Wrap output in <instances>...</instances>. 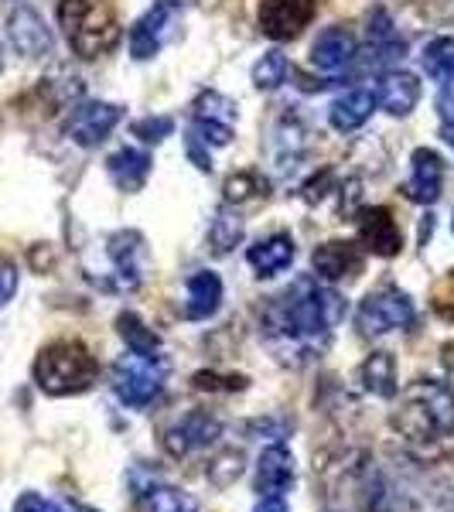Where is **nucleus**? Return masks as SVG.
<instances>
[{"label": "nucleus", "instance_id": "obj_42", "mask_svg": "<svg viewBox=\"0 0 454 512\" xmlns=\"http://www.w3.org/2000/svg\"><path fill=\"white\" fill-rule=\"evenodd\" d=\"M59 512H96V509H89V506H65Z\"/></svg>", "mask_w": 454, "mask_h": 512}, {"label": "nucleus", "instance_id": "obj_15", "mask_svg": "<svg viewBox=\"0 0 454 512\" xmlns=\"http://www.w3.org/2000/svg\"><path fill=\"white\" fill-rule=\"evenodd\" d=\"M7 35H11V45L18 48L24 59H41V55L52 52V35H48L45 21L38 18V11L31 7H18L7 18Z\"/></svg>", "mask_w": 454, "mask_h": 512}, {"label": "nucleus", "instance_id": "obj_9", "mask_svg": "<svg viewBox=\"0 0 454 512\" xmlns=\"http://www.w3.org/2000/svg\"><path fill=\"white\" fill-rule=\"evenodd\" d=\"M123 120V110L113 103H82L72 110L69 123H65V134L72 144L79 147H96L113 134V127Z\"/></svg>", "mask_w": 454, "mask_h": 512}, {"label": "nucleus", "instance_id": "obj_12", "mask_svg": "<svg viewBox=\"0 0 454 512\" xmlns=\"http://www.w3.org/2000/svg\"><path fill=\"white\" fill-rule=\"evenodd\" d=\"M359 239L366 243L369 253L386 256V260H390V256H400V250H403V233L386 205H373V209L359 212Z\"/></svg>", "mask_w": 454, "mask_h": 512}, {"label": "nucleus", "instance_id": "obj_18", "mask_svg": "<svg viewBox=\"0 0 454 512\" xmlns=\"http://www.w3.org/2000/svg\"><path fill=\"white\" fill-rule=\"evenodd\" d=\"M356 59V38L349 28H328L321 31L318 41L311 45V65L321 72H338Z\"/></svg>", "mask_w": 454, "mask_h": 512}, {"label": "nucleus", "instance_id": "obj_20", "mask_svg": "<svg viewBox=\"0 0 454 512\" xmlns=\"http://www.w3.org/2000/svg\"><path fill=\"white\" fill-rule=\"evenodd\" d=\"M222 304V280L212 270H198L185 284V318L205 321L219 311Z\"/></svg>", "mask_w": 454, "mask_h": 512}, {"label": "nucleus", "instance_id": "obj_34", "mask_svg": "<svg viewBox=\"0 0 454 512\" xmlns=\"http://www.w3.org/2000/svg\"><path fill=\"white\" fill-rule=\"evenodd\" d=\"M246 431L250 434H267L270 441H284L287 437V431H291V424H287V420H274V417H267V420H253L250 427H246Z\"/></svg>", "mask_w": 454, "mask_h": 512}, {"label": "nucleus", "instance_id": "obj_44", "mask_svg": "<svg viewBox=\"0 0 454 512\" xmlns=\"http://www.w3.org/2000/svg\"><path fill=\"white\" fill-rule=\"evenodd\" d=\"M451 229H454V219H451Z\"/></svg>", "mask_w": 454, "mask_h": 512}, {"label": "nucleus", "instance_id": "obj_8", "mask_svg": "<svg viewBox=\"0 0 454 512\" xmlns=\"http://www.w3.org/2000/svg\"><path fill=\"white\" fill-rule=\"evenodd\" d=\"M315 0H263L260 4V31L274 41H291L315 21Z\"/></svg>", "mask_w": 454, "mask_h": 512}, {"label": "nucleus", "instance_id": "obj_4", "mask_svg": "<svg viewBox=\"0 0 454 512\" xmlns=\"http://www.w3.org/2000/svg\"><path fill=\"white\" fill-rule=\"evenodd\" d=\"M96 376H99V362L76 338H62V342L45 345L35 362V383L48 396L86 393L96 383Z\"/></svg>", "mask_w": 454, "mask_h": 512}, {"label": "nucleus", "instance_id": "obj_19", "mask_svg": "<svg viewBox=\"0 0 454 512\" xmlns=\"http://www.w3.org/2000/svg\"><path fill=\"white\" fill-rule=\"evenodd\" d=\"M171 24V7L168 4H158L140 18L134 28H130V55L134 59H154L161 52V41H164V31Z\"/></svg>", "mask_w": 454, "mask_h": 512}, {"label": "nucleus", "instance_id": "obj_26", "mask_svg": "<svg viewBox=\"0 0 454 512\" xmlns=\"http://www.w3.org/2000/svg\"><path fill=\"white\" fill-rule=\"evenodd\" d=\"M267 188H270V181L263 178L260 171L246 168L226 178L222 198H226V205H246V202H257V198H267Z\"/></svg>", "mask_w": 454, "mask_h": 512}, {"label": "nucleus", "instance_id": "obj_25", "mask_svg": "<svg viewBox=\"0 0 454 512\" xmlns=\"http://www.w3.org/2000/svg\"><path fill=\"white\" fill-rule=\"evenodd\" d=\"M117 332L123 342H127L130 352L147 355V359H161V338L154 335V328H147L134 311H123L117 318Z\"/></svg>", "mask_w": 454, "mask_h": 512}, {"label": "nucleus", "instance_id": "obj_41", "mask_svg": "<svg viewBox=\"0 0 454 512\" xmlns=\"http://www.w3.org/2000/svg\"><path fill=\"white\" fill-rule=\"evenodd\" d=\"M441 137H444V144L454 147V120H444V127H441Z\"/></svg>", "mask_w": 454, "mask_h": 512}, {"label": "nucleus", "instance_id": "obj_3", "mask_svg": "<svg viewBox=\"0 0 454 512\" xmlns=\"http://www.w3.org/2000/svg\"><path fill=\"white\" fill-rule=\"evenodd\" d=\"M59 24L79 59H99L123 38L113 0H62Z\"/></svg>", "mask_w": 454, "mask_h": 512}, {"label": "nucleus", "instance_id": "obj_36", "mask_svg": "<svg viewBox=\"0 0 454 512\" xmlns=\"http://www.w3.org/2000/svg\"><path fill=\"white\" fill-rule=\"evenodd\" d=\"M332 181H335L332 171H321L318 178H311L308 185H304V198H308V202H321V198L328 195V185H332Z\"/></svg>", "mask_w": 454, "mask_h": 512}, {"label": "nucleus", "instance_id": "obj_28", "mask_svg": "<svg viewBox=\"0 0 454 512\" xmlns=\"http://www.w3.org/2000/svg\"><path fill=\"white\" fill-rule=\"evenodd\" d=\"M239 243H243V219H239L236 212H229V209H219L216 219H212V226H209V246H212V253L226 256Z\"/></svg>", "mask_w": 454, "mask_h": 512}, {"label": "nucleus", "instance_id": "obj_13", "mask_svg": "<svg viewBox=\"0 0 454 512\" xmlns=\"http://www.w3.org/2000/svg\"><path fill=\"white\" fill-rule=\"evenodd\" d=\"M414 175L403 185V195L417 205H434L441 198V185H444V161L441 154L431 151V147H417L414 151Z\"/></svg>", "mask_w": 454, "mask_h": 512}, {"label": "nucleus", "instance_id": "obj_7", "mask_svg": "<svg viewBox=\"0 0 454 512\" xmlns=\"http://www.w3.org/2000/svg\"><path fill=\"white\" fill-rule=\"evenodd\" d=\"M236 103L229 96L205 89L192 103V134L202 140L205 147H226L236 134Z\"/></svg>", "mask_w": 454, "mask_h": 512}, {"label": "nucleus", "instance_id": "obj_16", "mask_svg": "<svg viewBox=\"0 0 454 512\" xmlns=\"http://www.w3.org/2000/svg\"><path fill=\"white\" fill-rule=\"evenodd\" d=\"M376 106H379L376 89H366V86L345 89V93L328 106V123H332L338 134H352V130H359L362 123L373 117Z\"/></svg>", "mask_w": 454, "mask_h": 512}, {"label": "nucleus", "instance_id": "obj_23", "mask_svg": "<svg viewBox=\"0 0 454 512\" xmlns=\"http://www.w3.org/2000/svg\"><path fill=\"white\" fill-rule=\"evenodd\" d=\"M246 260H250V267L257 270L260 277H277L280 270H287L294 263V239L287 233H274L270 239H260L257 246H250Z\"/></svg>", "mask_w": 454, "mask_h": 512}, {"label": "nucleus", "instance_id": "obj_35", "mask_svg": "<svg viewBox=\"0 0 454 512\" xmlns=\"http://www.w3.org/2000/svg\"><path fill=\"white\" fill-rule=\"evenodd\" d=\"M14 512H59V506L38 492H24L21 499L14 502Z\"/></svg>", "mask_w": 454, "mask_h": 512}, {"label": "nucleus", "instance_id": "obj_24", "mask_svg": "<svg viewBox=\"0 0 454 512\" xmlns=\"http://www.w3.org/2000/svg\"><path fill=\"white\" fill-rule=\"evenodd\" d=\"M359 383L366 386L373 396L393 400L396 396V362L390 352H373L366 362L359 366Z\"/></svg>", "mask_w": 454, "mask_h": 512}, {"label": "nucleus", "instance_id": "obj_30", "mask_svg": "<svg viewBox=\"0 0 454 512\" xmlns=\"http://www.w3.org/2000/svg\"><path fill=\"white\" fill-rule=\"evenodd\" d=\"M144 495H147V512H198V502L192 495L171 489V485H154Z\"/></svg>", "mask_w": 454, "mask_h": 512}, {"label": "nucleus", "instance_id": "obj_33", "mask_svg": "<svg viewBox=\"0 0 454 512\" xmlns=\"http://www.w3.org/2000/svg\"><path fill=\"white\" fill-rule=\"evenodd\" d=\"M18 294V267L7 260H0V308H7V301Z\"/></svg>", "mask_w": 454, "mask_h": 512}, {"label": "nucleus", "instance_id": "obj_43", "mask_svg": "<svg viewBox=\"0 0 454 512\" xmlns=\"http://www.w3.org/2000/svg\"><path fill=\"white\" fill-rule=\"evenodd\" d=\"M161 4H168V7H181V4H192V0H161Z\"/></svg>", "mask_w": 454, "mask_h": 512}, {"label": "nucleus", "instance_id": "obj_27", "mask_svg": "<svg viewBox=\"0 0 454 512\" xmlns=\"http://www.w3.org/2000/svg\"><path fill=\"white\" fill-rule=\"evenodd\" d=\"M420 62H424L427 76H431L434 82H441V86H448V82L454 79V38H448V35L434 38L431 45L424 48Z\"/></svg>", "mask_w": 454, "mask_h": 512}, {"label": "nucleus", "instance_id": "obj_2", "mask_svg": "<svg viewBox=\"0 0 454 512\" xmlns=\"http://www.w3.org/2000/svg\"><path fill=\"white\" fill-rule=\"evenodd\" d=\"M393 431L420 458H444L454 451V390L441 379H417L400 393Z\"/></svg>", "mask_w": 454, "mask_h": 512}, {"label": "nucleus", "instance_id": "obj_5", "mask_svg": "<svg viewBox=\"0 0 454 512\" xmlns=\"http://www.w3.org/2000/svg\"><path fill=\"white\" fill-rule=\"evenodd\" d=\"M164 379H168L164 359H147V355L130 352L113 362V393L130 410H144L147 403H154V396L164 390Z\"/></svg>", "mask_w": 454, "mask_h": 512}, {"label": "nucleus", "instance_id": "obj_6", "mask_svg": "<svg viewBox=\"0 0 454 512\" xmlns=\"http://www.w3.org/2000/svg\"><path fill=\"white\" fill-rule=\"evenodd\" d=\"M356 325L362 335H386L393 328H407L414 325V301L396 287H383L359 304Z\"/></svg>", "mask_w": 454, "mask_h": 512}, {"label": "nucleus", "instance_id": "obj_17", "mask_svg": "<svg viewBox=\"0 0 454 512\" xmlns=\"http://www.w3.org/2000/svg\"><path fill=\"white\" fill-rule=\"evenodd\" d=\"M294 485V454L284 444H270L257 461V492L284 495Z\"/></svg>", "mask_w": 454, "mask_h": 512}, {"label": "nucleus", "instance_id": "obj_40", "mask_svg": "<svg viewBox=\"0 0 454 512\" xmlns=\"http://www.w3.org/2000/svg\"><path fill=\"white\" fill-rule=\"evenodd\" d=\"M441 110H444V117L454 120V89H444L441 93Z\"/></svg>", "mask_w": 454, "mask_h": 512}, {"label": "nucleus", "instance_id": "obj_32", "mask_svg": "<svg viewBox=\"0 0 454 512\" xmlns=\"http://www.w3.org/2000/svg\"><path fill=\"white\" fill-rule=\"evenodd\" d=\"M171 130H175L171 117H144L134 123V137H140L144 144H161L164 137H171Z\"/></svg>", "mask_w": 454, "mask_h": 512}, {"label": "nucleus", "instance_id": "obj_39", "mask_svg": "<svg viewBox=\"0 0 454 512\" xmlns=\"http://www.w3.org/2000/svg\"><path fill=\"white\" fill-rule=\"evenodd\" d=\"M253 512H291V509H287V502L280 499V495H263L260 506L253 509Z\"/></svg>", "mask_w": 454, "mask_h": 512}, {"label": "nucleus", "instance_id": "obj_22", "mask_svg": "<svg viewBox=\"0 0 454 512\" xmlns=\"http://www.w3.org/2000/svg\"><path fill=\"white\" fill-rule=\"evenodd\" d=\"M106 171L120 192H140L151 175V154L137 151V147H120L117 154L106 158Z\"/></svg>", "mask_w": 454, "mask_h": 512}, {"label": "nucleus", "instance_id": "obj_31", "mask_svg": "<svg viewBox=\"0 0 454 512\" xmlns=\"http://www.w3.org/2000/svg\"><path fill=\"white\" fill-rule=\"evenodd\" d=\"M250 379L239 376V373H212V369H202V373L192 376V386L202 393H239L246 390Z\"/></svg>", "mask_w": 454, "mask_h": 512}, {"label": "nucleus", "instance_id": "obj_38", "mask_svg": "<svg viewBox=\"0 0 454 512\" xmlns=\"http://www.w3.org/2000/svg\"><path fill=\"white\" fill-rule=\"evenodd\" d=\"M188 158L195 161V168H198V171H212V161H209V154L202 151V140H198L195 134L188 137Z\"/></svg>", "mask_w": 454, "mask_h": 512}, {"label": "nucleus", "instance_id": "obj_21", "mask_svg": "<svg viewBox=\"0 0 454 512\" xmlns=\"http://www.w3.org/2000/svg\"><path fill=\"white\" fill-rule=\"evenodd\" d=\"M376 99L390 117H407L410 110L420 103V82L410 72H386L379 79Z\"/></svg>", "mask_w": 454, "mask_h": 512}, {"label": "nucleus", "instance_id": "obj_1", "mask_svg": "<svg viewBox=\"0 0 454 512\" xmlns=\"http://www.w3.org/2000/svg\"><path fill=\"white\" fill-rule=\"evenodd\" d=\"M345 318V301L332 287L318 280H297L291 291L274 297L267 311V325L284 349L297 355H311L332 338L335 325Z\"/></svg>", "mask_w": 454, "mask_h": 512}, {"label": "nucleus", "instance_id": "obj_37", "mask_svg": "<svg viewBox=\"0 0 454 512\" xmlns=\"http://www.w3.org/2000/svg\"><path fill=\"white\" fill-rule=\"evenodd\" d=\"M420 7H424L427 18H434V21L454 18V0H420Z\"/></svg>", "mask_w": 454, "mask_h": 512}, {"label": "nucleus", "instance_id": "obj_14", "mask_svg": "<svg viewBox=\"0 0 454 512\" xmlns=\"http://www.w3.org/2000/svg\"><path fill=\"white\" fill-rule=\"evenodd\" d=\"M311 267L321 280H345L362 270V250L349 239H328L311 253Z\"/></svg>", "mask_w": 454, "mask_h": 512}, {"label": "nucleus", "instance_id": "obj_29", "mask_svg": "<svg viewBox=\"0 0 454 512\" xmlns=\"http://www.w3.org/2000/svg\"><path fill=\"white\" fill-rule=\"evenodd\" d=\"M287 72H291V65H287V55L274 48V52H267L257 65H253V86L263 89V93H270V89L284 86Z\"/></svg>", "mask_w": 454, "mask_h": 512}, {"label": "nucleus", "instance_id": "obj_10", "mask_svg": "<svg viewBox=\"0 0 454 512\" xmlns=\"http://www.w3.org/2000/svg\"><path fill=\"white\" fill-rule=\"evenodd\" d=\"M219 434H222V424L216 417L202 414V410H192V414H185L178 424L168 427V434H164V448H168L171 458H188V454L216 444Z\"/></svg>", "mask_w": 454, "mask_h": 512}, {"label": "nucleus", "instance_id": "obj_11", "mask_svg": "<svg viewBox=\"0 0 454 512\" xmlns=\"http://www.w3.org/2000/svg\"><path fill=\"white\" fill-rule=\"evenodd\" d=\"M106 253H110L113 267H117V287L120 291H134L144 280V263H147V250H144V236L127 229V233H113L110 243H106Z\"/></svg>", "mask_w": 454, "mask_h": 512}]
</instances>
